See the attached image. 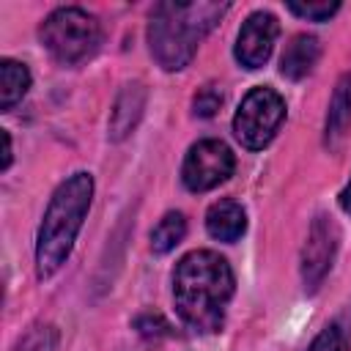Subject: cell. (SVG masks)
Masks as SVG:
<instances>
[{"mask_svg": "<svg viewBox=\"0 0 351 351\" xmlns=\"http://www.w3.org/2000/svg\"><path fill=\"white\" fill-rule=\"evenodd\" d=\"M318 55H321V44L315 36H307V33L293 36L280 58V74L288 80H302L313 71Z\"/></svg>", "mask_w": 351, "mask_h": 351, "instance_id": "10", "label": "cell"}, {"mask_svg": "<svg viewBox=\"0 0 351 351\" xmlns=\"http://www.w3.org/2000/svg\"><path fill=\"white\" fill-rule=\"evenodd\" d=\"M184 233H186V219H184V214L167 211V214L156 222V228L151 230V250L159 252V255H165V252H170V250L184 239Z\"/></svg>", "mask_w": 351, "mask_h": 351, "instance_id": "14", "label": "cell"}, {"mask_svg": "<svg viewBox=\"0 0 351 351\" xmlns=\"http://www.w3.org/2000/svg\"><path fill=\"white\" fill-rule=\"evenodd\" d=\"M137 329H140L145 337H154V335H159V332H167V324H165L162 315H143V318H137Z\"/></svg>", "mask_w": 351, "mask_h": 351, "instance_id": "19", "label": "cell"}, {"mask_svg": "<svg viewBox=\"0 0 351 351\" xmlns=\"http://www.w3.org/2000/svg\"><path fill=\"white\" fill-rule=\"evenodd\" d=\"M348 346H351V310H346L332 324H326L307 351H346Z\"/></svg>", "mask_w": 351, "mask_h": 351, "instance_id": "15", "label": "cell"}, {"mask_svg": "<svg viewBox=\"0 0 351 351\" xmlns=\"http://www.w3.org/2000/svg\"><path fill=\"white\" fill-rule=\"evenodd\" d=\"M145 110V88L143 82H126L115 99L112 115H110V137L112 140H123L140 121Z\"/></svg>", "mask_w": 351, "mask_h": 351, "instance_id": "9", "label": "cell"}, {"mask_svg": "<svg viewBox=\"0 0 351 351\" xmlns=\"http://www.w3.org/2000/svg\"><path fill=\"white\" fill-rule=\"evenodd\" d=\"M206 228L217 241H236L247 228V214L236 200H217L206 214Z\"/></svg>", "mask_w": 351, "mask_h": 351, "instance_id": "11", "label": "cell"}, {"mask_svg": "<svg viewBox=\"0 0 351 351\" xmlns=\"http://www.w3.org/2000/svg\"><path fill=\"white\" fill-rule=\"evenodd\" d=\"M11 165V134L3 132V170Z\"/></svg>", "mask_w": 351, "mask_h": 351, "instance_id": "20", "label": "cell"}, {"mask_svg": "<svg viewBox=\"0 0 351 351\" xmlns=\"http://www.w3.org/2000/svg\"><path fill=\"white\" fill-rule=\"evenodd\" d=\"M233 296V271L211 250L184 255L173 271V299L181 321L195 332L211 335L225 324V307Z\"/></svg>", "mask_w": 351, "mask_h": 351, "instance_id": "1", "label": "cell"}, {"mask_svg": "<svg viewBox=\"0 0 351 351\" xmlns=\"http://www.w3.org/2000/svg\"><path fill=\"white\" fill-rule=\"evenodd\" d=\"M93 197V178L90 173H74L66 178L44 214V222L38 228V241H36V271L38 277H52L69 258L74 239L82 228V219L90 208Z\"/></svg>", "mask_w": 351, "mask_h": 351, "instance_id": "3", "label": "cell"}, {"mask_svg": "<svg viewBox=\"0 0 351 351\" xmlns=\"http://www.w3.org/2000/svg\"><path fill=\"white\" fill-rule=\"evenodd\" d=\"M233 154L222 140H200L186 151L181 178L186 189L192 192H206L222 184L233 173Z\"/></svg>", "mask_w": 351, "mask_h": 351, "instance_id": "6", "label": "cell"}, {"mask_svg": "<svg viewBox=\"0 0 351 351\" xmlns=\"http://www.w3.org/2000/svg\"><path fill=\"white\" fill-rule=\"evenodd\" d=\"M288 8L296 16H304V19H313V22H324L340 8V3H329V0H324V3H288Z\"/></svg>", "mask_w": 351, "mask_h": 351, "instance_id": "17", "label": "cell"}, {"mask_svg": "<svg viewBox=\"0 0 351 351\" xmlns=\"http://www.w3.org/2000/svg\"><path fill=\"white\" fill-rule=\"evenodd\" d=\"M337 241H340V230H337L335 219L326 214H318L313 219L307 241L302 247V282L307 291H315L324 282L326 271L332 269Z\"/></svg>", "mask_w": 351, "mask_h": 351, "instance_id": "7", "label": "cell"}, {"mask_svg": "<svg viewBox=\"0 0 351 351\" xmlns=\"http://www.w3.org/2000/svg\"><path fill=\"white\" fill-rule=\"evenodd\" d=\"M277 33H280L277 19L266 11H255L252 16H247V22L236 36V60L244 69H261L271 58Z\"/></svg>", "mask_w": 351, "mask_h": 351, "instance_id": "8", "label": "cell"}, {"mask_svg": "<svg viewBox=\"0 0 351 351\" xmlns=\"http://www.w3.org/2000/svg\"><path fill=\"white\" fill-rule=\"evenodd\" d=\"M38 36H41V44L49 49V55L69 66L88 60L101 44V27L96 16L74 5L52 11L41 22Z\"/></svg>", "mask_w": 351, "mask_h": 351, "instance_id": "4", "label": "cell"}, {"mask_svg": "<svg viewBox=\"0 0 351 351\" xmlns=\"http://www.w3.org/2000/svg\"><path fill=\"white\" fill-rule=\"evenodd\" d=\"M348 126H351V74H343L337 80V85H335V93H332V101H329V112H326V126H324L326 145L335 148Z\"/></svg>", "mask_w": 351, "mask_h": 351, "instance_id": "12", "label": "cell"}, {"mask_svg": "<svg viewBox=\"0 0 351 351\" xmlns=\"http://www.w3.org/2000/svg\"><path fill=\"white\" fill-rule=\"evenodd\" d=\"M30 88V71L25 63H16L11 58L0 60V110L8 112Z\"/></svg>", "mask_w": 351, "mask_h": 351, "instance_id": "13", "label": "cell"}, {"mask_svg": "<svg viewBox=\"0 0 351 351\" xmlns=\"http://www.w3.org/2000/svg\"><path fill=\"white\" fill-rule=\"evenodd\" d=\"M282 118H285L282 96L271 88H252L236 110L233 132H236V137L244 148L258 151V148L271 143Z\"/></svg>", "mask_w": 351, "mask_h": 351, "instance_id": "5", "label": "cell"}, {"mask_svg": "<svg viewBox=\"0 0 351 351\" xmlns=\"http://www.w3.org/2000/svg\"><path fill=\"white\" fill-rule=\"evenodd\" d=\"M55 343H58V332L52 326H36L22 337L16 351H55Z\"/></svg>", "mask_w": 351, "mask_h": 351, "instance_id": "16", "label": "cell"}, {"mask_svg": "<svg viewBox=\"0 0 351 351\" xmlns=\"http://www.w3.org/2000/svg\"><path fill=\"white\" fill-rule=\"evenodd\" d=\"M340 206H343V211L346 214H351V181L346 184V189L340 192Z\"/></svg>", "mask_w": 351, "mask_h": 351, "instance_id": "21", "label": "cell"}, {"mask_svg": "<svg viewBox=\"0 0 351 351\" xmlns=\"http://www.w3.org/2000/svg\"><path fill=\"white\" fill-rule=\"evenodd\" d=\"M219 104H222V90H219V88H214V85L200 88V90L195 93V99H192L195 115H200V118L214 115V112L219 110Z\"/></svg>", "mask_w": 351, "mask_h": 351, "instance_id": "18", "label": "cell"}, {"mask_svg": "<svg viewBox=\"0 0 351 351\" xmlns=\"http://www.w3.org/2000/svg\"><path fill=\"white\" fill-rule=\"evenodd\" d=\"M228 3H156L148 22V47L165 71L184 69Z\"/></svg>", "mask_w": 351, "mask_h": 351, "instance_id": "2", "label": "cell"}]
</instances>
